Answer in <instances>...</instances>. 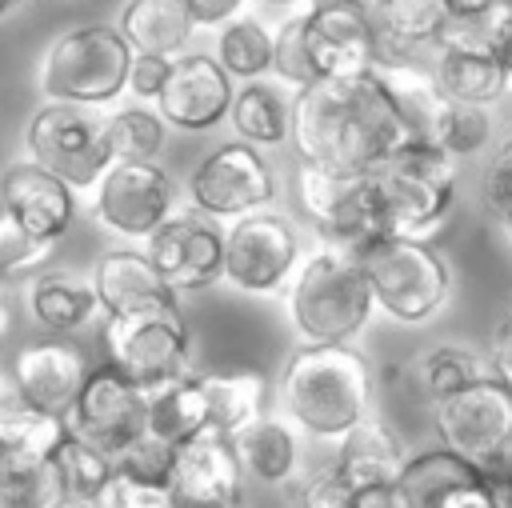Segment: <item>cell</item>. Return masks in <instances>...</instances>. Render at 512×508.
<instances>
[{
  "label": "cell",
  "instance_id": "db71d44e",
  "mask_svg": "<svg viewBox=\"0 0 512 508\" xmlns=\"http://www.w3.org/2000/svg\"><path fill=\"white\" fill-rule=\"evenodd\" d=\"M500 4H512V0H452V16H480V12H492Z\"/></svg>",
  "mask_w": 512,
  "mask_h": 508
},
{
  "label": "cell",
  "instance_id": "e575fe53",
  "mask_svg": "<svg viewBox=\"0 0 512 508\" xmlns=\"http://www.w3.org/2000/svg\"><path fill=\"white\" fill-rule=\"evenodd\" d=\"M0 508H72L68 476L60 456L52 460H8L0 476Z\"/></svg>",
  "mask_w": 512,
  "mask_h": 508
},
{
  "label": "cell",
  "instance_id": "9c48e42d",
  "mask_svg": "<svg viewBox=\"0 0 512 508\" xmlns=\"http://www.w3.org/2000/svg\"><path fill=\"white\" fill-rule=\"evenodd\" d=\"M104 348L108 364L144 392H156L192 372V336L180 308L104 320Z\"/></svg>",
  "mask_w": 512,
  "mask_h": 508
},
{
  "label": "cell",
  "instance_id": "484cf974",
  "mask_svg": "<svg viewBox=\"0 0 512 508\" xmlns=\"http://www.w3.org/2000/svg\"><path fill=\"white\" fill-rule=\"evenodd\" d=\"M372 20L380 28V64L416 56V48L440 40L452 20V0H372Z\"/></svg>",
  "mask_w": 512,
  "mask_h": 508
},
{
  "label": "cell",
  "instance_id": "7a4b0ae2",
  "mask_svg": "<svg viewBox=\"0 0 512 508\" xmlns=\"http://www.w3.org/2000/svg\"><path fill=\"white\" fill-rule=\"evenodd\" d=\"M372 400L376 372L352 344H300L280 368L284 416L316 440L340 444L356 424L376 416Z\"/></svg>",
  "mask_w": 512,
  "mask_h": 508
},
{
  "label": "cell",
  "instance_id": "8d00e7d4",
  "mask_svg": "<svg viewBox=\"0 0 512 508\" xmlns=\"http://www.w3.org/2000/svg\"><path fill=\"white\" fill-rule=\"evenodd\" d=\"M60 468L68 476V492H72V508H92L100 500V492L116 480V456L76 440L68 432L64 448H60Z\"/></svg>",
  "mask_w": 512,
  "mask_h": 508
},
{
  "label": "cell",
  "instance_id": "60d3db41",
  "mask_svg": "<svg viewBox=\"0 0 512 508\" xmlns=\"http://www.w3.org/2000/svg\"><path fill=\"white\" fill-rule=\"evenodd\" d=\"M176 460H180V448H172V444H164V440L144 432L124 452H116V472L128 476V480H140V484L168 488L172 476H176Z\"/></svg>",
  "mask_w": 512,
  "mask_h": 508
},
{
  "label": "cell",
  "instance_id": "ab89813d",
  "mask_svg": "<svg viewBox=\"0 0 512 508\" xmlns=\"http://www.w3.org/2000/svg\"><path fill=\"white\" fill-rule=\"evenodd\" d=\"M48 260H52V244L48 240H36L12 216L0 212V280L28 284L36 272H44Z\"/></svg>",
  "mask_w": 512,
  "mask_h": 508
},
{
  "label": "cell",
  "instance_id": "7dc6e473",
  "mask_svg": "<svg viewBox=\"0 0 512 508\" xmlns=\"http://www.w3.org/2000/svg\"><path fill=\"white\" fill-rule=\"evenodd\" d=\"M504 196H512V136L500 144V152H496V160H492V168L484 176V200L496 204Z\"/></svg>",
  "mask_w": 512,
  "mask_h": 508
},
{
  "label": "cell",
  "instance_id": "cb8c5ba5",
  "mask_svg": "<svg viewBox=\"0 0 512 508\" xmlns=\"http://www.w3.org/2000/svg\"><path fill=\"white\" fill-rule=\"evenodd\" d=\"M196 16L184 0H128L116 16V32L128 40V48L136 56H184L192 32H196Z\"/></svg>",
  "mask_w": 512,
  "mask_h": 508
},
{
  "label": "cell",
  "instance_id": "c3c4849f",
  "mask_svg": "<svg viewBox=\"0 0 512 508\" xmlns=\"http://www.w3.org/2000/svg\"><path fill=\"white\" fill-rule=\"evenodd\" d=\"M184 4L192 8V16H196L200 28H208V24H228V20H236L240 8H244V0H184Z\"/></svg>",
  "mask_w": 512,
  "mask_h": 508
},
{
  "label": "cell",
  "instance_id": "f1b7e54d",
  "mask_svg": "<svg viewBox=\"0 0 512 508\" xmlns=\"http://www.w3.org/2000/svg\"><path fill=\"white\" fill-rule=\"evenodd\" d=\"M212 428V412H208V392L200 372H188L156 392H148V436L184 448L188 440L204 436Z\"/></svg>",
  "mask_w": 512,
  "mask_h": 508
},
{
  "label": "cell",
  "instance_id": "f907efd6",
  "mask_svg": "<svg viewBox=\"0 0 512 508\" xmlns=\"http://www.w3.org/2000/svg\"><path fill=\"white\" fill-rule=\"evenodd\" d=\"M32 404L24 400V392H20V384L12 380V372H0V428L4 424H12L20 412H28Z\"/></svg>",
  "mask_w": 512,
  "mask_h": 508
},
{
  "label": "cell",
  "instance_id": "e0dca14e",
  "mask_svg": "<svg viewBox=\"0 0 512 508\" xmlns=\"http://www.w3.org/2000/svg\"><path fill=\"white\" fill-rule=\"evenodd\" d=\"M432 428H436V444L480 464L512 436V392L500 380L472 384L432 404Z\"/></svg>",
  "mask_w": 512,
  "mask_h": 508
},
{
  "label": "cell",
  "instance_id": "b9f144b4",
  "mask_svg": "<svg viewBox=\"0 0 512 508\" xmlns=\"http://www.w3.org/2000/svg\"><path fill=\"white\" fill-rule=\"evenodd\" d=\"M296 504L300 508H356V484L336 468V460H328L296 480Z\"/></svg>",
  "mask_w": 512,
  "mask_h": 508
},
{
  "label": "cell",
  "instance_id": "94428289",
  "mask_svg": "<svg viewBox=\"0 0 512 508\" xmlns=\"http://www.w3.org/2000/svg\"><path fill=\"white\" fill-rule=\"evenodd\" d=\"M4 468H8V456H4V448H0V476H4Z\"/></svg>",
  "mask_w": 512,
  "mask_h": 508
},
{
  "label": "cell",
  "instance_id": "4fadbf2b",
  "mask_svg": "<svg viewBox=\"0 0 512 508\" xmlns=\"http://www.w3.org/2000/svg\"><path fill=\"white\" fill-rule=\"evenodd\" d=\"M304 36L316 80L364 76L380 64V28L372 8L356 0H308Z\"/></svg>",
  "mask_w": 512,
  "mask_h": 508
},
{
  "label": "cell",
  "instance_id": "681fc988",
  "mask_svg": "<svg viewBox=\"0 0 512 508\" xmlns=\"http://www.w3.org/2000/svg\"><path fill=\"white\" fill-rule=\"evenodd\" d=\"M356 508H412V500L404 496L400 484H380V488H360Z\"/></svg>",
  "mask_w": 512,
  "mask_h": 508
},
{
  "label": "cell",
  "instance_id": "7c38bea8",
  "mask_svg": "<svg viewBox=\"0 0 512 508\" xmlns=\"http://www.w3.org/2000/svg\"><path fill=\"white\" fill-rule=\"evenodd\" d=\"M176 208V180L160 160L112 164L92 196V216L124 240H148Z\"/></svg>",
  "mask_w": 512,
  "mask_h": 508
},
{
  "label": "cell",
  "instance_id": "f35d334b",
  "mask_svg": "<svg viewBox=\"0 0 512 508\" xmlns=\"http://www.w3.org/2000/svg\"><path fill=\"white\" fill-rule=\"evenodd\" d=\"M304 8L308 4L284 12V20L272 32V76L280 84H288L292 92L316 84V68H312V56H308V36H304Z\"/></svg>",
  "mask_w": 512,
  "mask_h": 508
},
{
  "label": "cell",
  "instance_id": "83f0119b",
  "mask_svg": "<svg viewBox=\"0 0 512 508\" xmlns=\"http://www.w3.org/2000/svg\"><path fill=\"white\" fill-rule=\"evenodd\" d=\"M484 380H496L488 348L460 344V340L432 344L412 364V384L420 388V396L428 404H440V400H448V396H456V392H464L472 384H484Z\"/></svg>",
  "mask_w": 512,
  "mask_h": 508
},
{
  "label": "cell",
  "instance_id": "836d02e7",
  "mask_svg": "<svg viewBox=\"0 0 512 508\" xmlns=\"http://www.w3.org/2000/svg\"><path fill=\"white\" fill-rule=\"evenodd\" d=\"M100 136H104V152L112 164L156 160L168 140V124L160 112H152L144 104H124V108H112L108 116H100Z\"/></svg>",
  "mask_w": 512,
  "mask_h": 508
},
{
  "label": "cell",
  "instance_id": "f546056e",
  "mask_svg": "<svg viewBox=\"0 0 512 508\" xmlns=\"http://www.w3.org/2000/svg\"><path fill=\"white\" fill-rule=\"evenodd\" d=\"M208 392L212 428L224 436H240L260 416H268V376L260 368H224V372H200Z\"/></svg>",
  "mask_w": 512,
  "mask_h": 508
},
{
  "label": "cell",
  "instance_id": "7402d4cb",
  "mask_svg": "<svg viewBox=\"0 0 512 508\" xmlns=\"http://www.w3.org/2000/svg\"><path fill=\"white\" fill-rule=\"evenodd\" d=\"M24 304L28 316L48 332V336H76L88 328L96 316H104L92 272L76 268H44L24 284Z\"/></svg>",
  "mask_w": 512,
  "mask_h": 508
},
{
  "label": "cell",
  "instance_id": "603a6c76",
  "mask_svg": "<svg viewBox=\"0 0 512 508\" xmlns=\"http://www.w3.org/2000/svg\"><path fill=\"white\" fill-rule=\"evenodd\" d=\"M408 448L400 440V432L380 420L368 416L364 424H356L340 444H336V468L360 488H380V484H400L404 468H408Z\"/></svg>",
  "mask_w": 512,
  "mask_h": 508
},
{
  "label": "cell",
  "instance_id": "1f68e13d",
  "mask_svg": "<svg viewBox=\"0 0 512 508\" xmlns=\"http://www.w3.org/2000/svg\"><path fill=\"white\" fill-rule=\"evenodd\" d=\"M372 72H376V76L384 80V88L392 92V100H396V108L404 112L412 136L428 144V136H432V128H436V116H440L444 104H448V96H444L440 84H436L432 64H420L416 56H404V60L376 64Z\"/></svg>",
  "mask_w": 512,
  "mask_h": 508
},
{
  "label": "cell",
  "instance_id": "680465c9",
  "mask_svg": "<svg viewBox=\"0 0 512 508\" xmlns=\"http://www.w3.org/2000/svg\"><path fill=\"white\" fill-rule=\"evenodd\" d=\"M20 4H24V0H0V20H4V16H12Z\"/></svg>",
  "mask_w": 512,
  "mask_h": 508
},
{
  "label": "cell",
  "instance_id": "8992f818",
  "mask_svg": "<svg viewBox=\"0 0 512 508\" xmlns=\"http://www.w3.org/2000/svg\"><path fill=\"white\" fill-rule=\"evenodd\" d=\"M456 180H460V160L440 152L436 144H408L396 152L380 172V208H384V232L388 236H408V240H428L452 200H456Z\"/></svg>",
  "mask_w": 512,
  "mask_h": 508
},
{
  "label": "cell",
  "instance_id": "d590c367",
  "mask_svg": "<svg viewBox=\"0 0 512 508\" xmlns=\"http://www.w3.org/2000/svg\"><path fill=\"white\" fill-rule=\"evenodd\" d=\"M224 72L240 84L248 80H268L272 76V32L256 16H236L220 24L216 32V52H212Z\"/></svg>",
  "mask_w": 512,
  "mask_h": 508
},
{
  "label": "cell",
  "instance_id": "ba28073f",
  "mask_svg": "<svg viewBox=\"0 0 512 508\" xmlns=\"http://www.w3.org/2000/svg\"><path fill=\"white\" fill-rule=\"evenodd\" d=\"M296 200H300V212L312 220L316 236L328 244H344V248L364 252L372 240L388 236L376 172L372 176H344V172L296 164Z\"/></svg>",
  "mask_w": 512,
  "mask_h": 508
},
{
  "label": "cell",
  "instance_id": "be15d7a7",
  "mask_svg": "<svg viewBox=\"0 0 512 508\" xmlns=\"http://www.w3.org/2000/svg\"><path fill=\"white\" fill-rule=\"evenodd\" d=\"M508 508H512V504H508Z\"/></svg>",
  "mask_w": 512,
  "mask_h": 508
},
{
  "label": "cell",
  "instance_id": "f6af8a7d",
  "mask_svg": "<svg viewBox=\"0 0 512 508\" xmlns=\"http://www.w3.org/2000/svg\"><path fill=\"white\" fill-rule=\"evenodd\" d=\"M432 508H508V500L484 480V472L476 476V480H468V484H460V488H452L444 500H436Z\"/></svg>",
  "mask_w": 512,
  "mask_h": 508
},
{
  "label": "cell",
  "instance_id": "5b68a950",
  "mask_svg": "<svg viewBox=\"0 0 512 508\" xmlns=\"http://www.w3.org/2000/svg\"><path fill=\"white\" fill-rule=\"evenodd\" d=\"M364 272L376 296V312L396 324H428L452 292V268L428 240L408 236H380L364 252Z\"/></svg>",
  "mask_w": 512,
  "mask_h": 508
},
{
  "label": "cell",
  "instance_id": "44dd1931",
  "mask_svg": "<svg viewBox=\"0 0 512 508\" xmlns=\"http://www.w3.org/2000/svg\"><path fill=\"white\" fill-rule=\"evenodd\" d=\"M92 284L104 308V320H124V316H144L160 308H180V292L160 276V268L132 248L104 252L92 268Z\"/></svg>",
  "mask_w": 512,
  "mask_h": 508
},
{
  "label": "cell",
  "instance_id": "52a82bcc",
  "mask_svg": "<svg viewBox=\"0 0 512 508\" xmlns=\"http://www.w3.org/2000/svg\"><path fill=\"white\" fill-rule=\"evenodd\" d=\"M300 264H304L300 232L276 208H260L224 228V284L244 296L288 292Z\"/></svg>",
  "mask_w": 512,
  "mask_h": 508
},
{
  "label": "cell",
  "instance_id": "2e32d148",
  "mask_svg": "<svg viewBox=\"0 0 512 508\" xmlns=\"http://www.w3.org/2000/svg\"><path fill=\"white\" fill-rule=\"evenodd\" d=\"M8 372L32 408L68 420L92 376V360L72 336H44V340L20 344Z\"/></svg>",
  "mask_w": 512,
  "mask_h": 508
},
{
  "label": "cell",
  "instance_id": "4316f807",
  "mask_svg": "<svg viewBox=\"0 0 512 508\" xmlns=\"http://www.w3.org/2000/svg\"><path fill=\"white\" fill-rule=\"evenodd\" d=\"M292 100L296 92H288V84L280 80H248L236 88V104L228 120L244 144L280 148L292 140Z\"/></svg>",
  "mask_w": 512,
  "mask_h": 508
},
{
  "label": "cell",
  "instance_id": "6f0895ef",
  "mask_svg": "<svg viewBox=\"0 0 512 508\" xmlns=\"http://www.w3.org/2000/svg\"><path fill=\"white\" fill-rule=\"evenodd\" d=\"M264 4H272V8H284V12H292V8H300V4H308V0H264Z\"/></svg>",
  "mask_w": 512,
  "mask_h": 508
},
{
  "label": "cell",
  "instance_id": "816d5d0a",
  "mask_svg": "<svg viewBox=\"0 0 512 508\" xmlns=\"http://www.w3.org/2000/svg\"><path fill=\"white\" fill-rule=\"evenodd\" d=\"M488 356H492V372H496V380L512 392V336H508V332H492V340H488Z\"/></svg>",
  "mask_w": 512,
  "mask_h": 508
},
{
  "label": "cell",
  "instance_id": "f5cc1de1",
  "mask_svg": "<svg viewBox=\"0 0 512 508\" xmlns=\"http://www.w3.org/2000/svg\"><path fill=\"white\" fill-rule=\"evenodd\" d=\"M492 56L500 60V68H504V76H508V84H512V8H508V16H504V24H500V32H496V44H492Z\"/></svg>",
  "mask_w": 512,
  "mask_h": 508
},
{
  "label": "cell",
  "instance_id": "ac0fdd59",
  "mask_svg": "<svg viewBox=\"0 0 512 508\" xmlns=\"http://www.w3.org/2000/svg\"><path fill=\"white\" fill-rule=\"evenodd\" d=\"M232 104H236V84L224 72V64L208 52H184L172 60L156 112L164 116L168 128L208 132L232 116Z\"/></svg>",
  "mask_w": 512,
  "mask_h": 508
},
{
  "label": "cell",
  "instance_id": "ffe728a7",
  "mask_svg": "<svg viewBox=\"0 0 512 508\" xmlns=\"http://www.w3.org/2000/svg\"><path fill=\"white\" fill-rule=\"evenodd\" d=\"M0 212L12 216L36 240L56 244L72 228L76 196L60 176H52L36 160L20 156L0 172Z\"/></svg>",
  "mask_w": 512,
  "mask_h": 508
},
{
  "label": "cell",
  "instance_id": "5bb4252c",
  "mask_svg": "<svg viewBox=\"0 0 512 508\" xmlns=\"http://www.w3.org/2000/svg\"><path fill=\"white\" fill-rule=\"evenodd\" d=\"M68 432L116 456L148 432V392L132 384L124 372H116L112 364H96L68 416Z\"/></svg>",
  "mask_w": 512,
  "mask_h": 508
},
{
  "label": "cell",
  "instance_id": "e7e4bbea",
  "mask_svg": "<svg viewBox=\"0 0 512 508\" xmlns=\"http://www.w3.org/2000/svg\"><path fill=\"white\" fill-rule=\"evenodd\" d=\"M508 136H512V132H508Z\"/></svg>",
  "mask_w": 512,
  "mask_h": 508
},
{
  "label": "cell",
  "instance_id": "d6a6232c",
  "mask_svg": "<svg viewBox=\"0 0 512 508\" xmlns=\"http://www.w3.org/2000/svg\"><path fill=\"white\" fill-rule=\"evenodd\" d=\"M476 476H480V464L464 460L460 452H452L444 444H432V448H420V452L408 456V468L400 476V488L412 500V508H432L452 488H460V484H468Z\"/></svg>",
  "mask_w": 512,
  "mask_h": 508
},
{
  "label": "cell",
  "instance_id": "277c9868",
  "mask_svg": "<svg viewBox=\"0 0 512 508\" xmlns=\"http://www.w3.org/2000/svg\"><path fill=\"white\" fill-rule=\"evenodd\" d=\"M136 52L116 32V24H76L64 28L36 64V92L44 104L104 108L128 88Z\"/></svg>",
  "mask_w": 512,
  "mask_h": 508
},
{
  "label": "cell",
  "instance_id": "91938a15",
  "mask_svg": "<svg viewBox=\"0 0 512 508\" xmlns=\"http://www.w3.org/2000/svg\"><path fill=\"white\" fill-rule=\"evenodd\" d=\"M496 332H508V336H512V308H508V312L500 316V324H496Z\"/></svg>",
  "mask_w": 512,
  "mask_h": 508
},
{
  "label": "cell",
  "instance_id": "7bdbcfd3",
  "mask_svg": "<svg viewBox=\"0 0 512 508\" xmlns=\"http://www.w3.org/2000/svg\"><path fill=\"white\" fill-rule=\"evenodd\" d=\"M92 508H176L172 504V488H156V484H140L116 472V480L100 492V500Z\"/></svg>",
  "mask_w": 512,
  "mask_h": 508
},
{
  "label": "cell",
  "instance_id": "4dcf8cb0",
  "mask_svg": "<svg viewBox=\"0 0 512 508\" xmlns=\"http://www.w3.org/2000/svg\"><path fill=\"white\" fill-rule=\"evenodd\" d=\"M432 72H436L440 92L456 104L488 108L512 88L500 60L492 52H476V48H436Z\"/></svg>",
  "mask_w": 512,
  "mask_h": 508
},
{
  "label": "cell",
  "instance_id": "6125c7cd",
  "mask_svg": "<svg viewBox=\"0 0 512 508\" xmlns=\"http://www.w3.org/2000/svg\"><path fill=\"white\" fill-rule=\"evenodd\" d=\"M356 4H364V8H372V0H356Z\"/></svg>",
  "mask_w": 512,
  "mask_h": 508
},
{
  "label": "cell",
  "instance_id": "ee69618b",
  "mask_svg": "<svg viewBox=\"0 0 512 508\" xmlns=\"http://www.w3.org/2000/svg\"><path fill=\"white\" fill-rule=\"evenodd\" d=\"M168 72H172L168 56H136L132 72H128V92L136 100H160V92L168 84Z\"/></svg>",
  "mask_w": 512,
  "mask_h": 508
},
{
  "label": "cell",
  "instance_id": "bcb514c9",
  "mask_svg": "<svg viewBox=\"0 0 512 508\" xmlns=\"http://www.w3.org/2000/svg\"><path fill=\"white\" fill-rule=\"evenodd\" d=\"M480 472H484V480L512 504V436H508L496 452H488V456L480 460Z\"/></svg>",
  "mask_w": 512,
  "mask_h": 508
},
{
  "label": "cell",
  "instance_id": "9a60e30c",
  "mask_svg": "<svg viewBox=\"0 0 512 508\" xmlns=\"http://www.w3.org/2000/svg\"><path fill=\"white\" fill-rule=\"evenodd\" d=\"M144 256L176 292L208 288L224 280V228L184 204L144 240Z\"/></svg>",
  "mask_w": 512,
  "mask_h": 508
},
{
  "label": "cell",
  "instance_id": "8fae6325",
  "mask_svg": "<svg viewBox=\"0 0 512 508\" xmlns=\"http://www.w3.org/2000/svg\"><path fill=\"white\" fill-rule=\"evenodd\" d=\"M276 200V176L260 148L244 140L216 144L188 176V204L208 220H240Z\"/></svg>",
  "mask_w": 512,
  "mask_h": 508
},
{
  "label": "cell",
  "instance_id": "30bf717a",
  "mask_svg": "<svg viewBox=\"0 0 512 508\" xmlns=\"http://www.w3.org/2000/svg\"><path fill=\"white\" fill-rule=\"evenodd\" d=\"M24 152L52 176H60L72 192L92 188L112 168L100 136V120L88 108L72 104H40L24 124Z\"/></svg>",
  "mask_w": 512,
  "mask_h": 508
},
{
  "label": "cell",
  "instance_id": "d6986e66",
  "mask_svg": "<svg viewBox=\"0 0 512 508\" xmlns=\"http://www.w3.org/2000/svg\"><path fill=\"white\" fill-rule=\"evenodd\" d=\"M244 484L248 476L232 436L208 428L204 436L180 448L176 476L168 488L176 508H244Z\"/></svg>",
  "mask_w": 512,
  "mask_h": 508
},
{
  "label": "cell",
  "instance_id": "d4e9b609",
  "mask_svg": "<svg viewBox=\"0 0 512 508\" xmlns=\"http://www.w3.org/2000/svg\"><path fill=\"white\" fill-rule=\"evenodd\" d=\"M232 444L244 464V476L264 488H284L300 476V428L288 416L268 412L252 428H244Z\"/></svg>",
  "mask_w": 512,
  "mask_h": 508
},
{
  "label": "cell",
  "instance_id": "74e56055",
  "mask_svg": "<svg viewBox=\"0 0 512 508\" xmlns=\"http://www.w3.org/2000/svg\"><path fill=\"white\" fill-rule=\"evenodd\" d=\"M428 144H436V148L448 152L452 160L484 152V148L492 144V116H488V108L448 100L444 112L436 116V128H432Z\"/></svg>",
  "mask_w": 512,
  "mask_h": 508
},
{
  "label": "cell",
  "instance_id": "9f6ffc18",
  "mask_svg": "<svg viewBox=\"0 0 512 508\" xmlns=\"http://www.w3.org/2000/svg\"><path fill=\"white\" fill-rule=\"evenodd\" d=\"M12 328V288L8 280H0V336Z\"/></svg>",
  "mask_w": 512,
  "mask_h": 508
},
{
  "label": "cell",
  "instance_id": "6da1fadb",
  "mask_svg": "<svg viewBox=\"0 0 512 508\" xmlns=\"http://www.w3.org/2000/svg\"><path fill=\"white\" fill-rule=\"evenodd\" d=\"M408 144H416V136L376 72L316 80L292 100L296 164L372 176Z\"/></svg>",
  "mask_w": 512,
  "mask_h": 508
},
{
  "label": "cell",
  "instance_id": "3957f363",
  "mask_svg": "<svg viewBox=\"0 0 512 508\" xmlns=\"http://www.w3.org/2000/svg\"><path fill=\"white\" fill-rule=\"evenodd\" d=\"M376 312L356 248L320 240L288 284V320L300 344H352Z\"/></svg>",
  "mask_w": 512,
  "mask_h": 508
},
{
  "label": "cell",
  "instance_id": "11a10c76",
  "mask_svg": "<svg viewBox=\"0 0 512 508\" xmlns=\"http://www.w3.org/2000/svg\"><path fill=\"white\" fill-rule=\"evenodd\" d=\"M492 212H496V220H500V228H504V236H508V244H512V196H504V200H496V204H488Z\"/></svg>",
  "mask_w": 512,
  "mask_h": 508
}]
</instances>
